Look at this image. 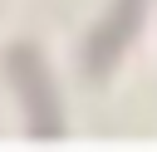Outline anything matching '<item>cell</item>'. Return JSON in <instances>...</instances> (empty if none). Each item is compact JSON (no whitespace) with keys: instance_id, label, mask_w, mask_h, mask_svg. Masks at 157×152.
I'll return each mask as SVG.
<instances>
[{"instance_id":"cell-1","label":"cell","mask_w":157,"mask_h":152,"mask_svg":"<svg viewBox=\"0 0 157 152\" xmlns=\"http://www.w3.org/2000/svg\"><path fill=\"white\" fill-rule=\"evenodd\" d=\"M5 69L15 78V88L25 93V108H29V137H59L64 123H59V98L49 88V74H44V59L29 49V44H15L5 54Z\"/></svg>"},{"instance_id":"cell-2","label":"cell","mask_w":157,"mask_h":152,"mask_svg":"<svg viewBox=\"0 0 157 152\" xmlns=\"http://www.w3.org/2000/svg\"><path fill=\"white\" fill-rule=\"evenodd\" d=\"M142 5H147V0H113L108 20L93 29V39H88V49H83V69H88V78H103V74L118 64V54L128 49V39L137 34Z\"/></svg>"}]
</instances>
